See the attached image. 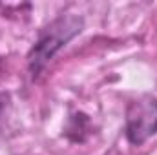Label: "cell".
<instances>
[{
    "label": "cell",
    "mask_w": 157,
    "mask_h": 155,
    "mask_svg": "<svg viewBox=\"0 0 157 155\" xmlns=\"http://www.w3.org/2000/svg\"><path fill=\"white\" fill-rule=\"evenodd\" d=\"M82 18L77 15H62L57 20H53L42 33L39 40L35 42L29 57H28V64L31 73H39L40 70L51 60V57L62 47L66 46V42L73 39L82 31Z\"/></svg>",
    "instance_id": "cell-1"
},
{
    "label": "cell",
    "mask_w": 157,
    "mask_h": 155,
    "mask_svg": "<svg viewBox=\"0 0 157 155\" xmlns=\"http://www.w3.org/2000/svg\"><path fill=\"white\" fill-rule=\"evenodd\" d=\"M157 133V99L141 97L126 110V137L132 144H143Z\"/></svg>",
    "instance_id": "cell-2"
}]
</instances>
